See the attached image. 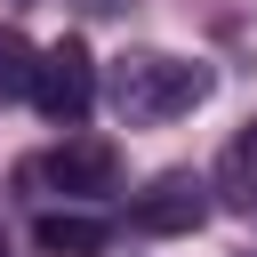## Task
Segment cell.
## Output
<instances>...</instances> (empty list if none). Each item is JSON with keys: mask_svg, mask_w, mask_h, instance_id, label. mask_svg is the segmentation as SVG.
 <instances>
[{"mask_svg": "<svg viewBox=\"0 0 257 257\" xmlns=\"http://www.w3.org/2000/svg\"><path fill=\"white\" fill-rule=\"evenodd\" d=\"M201 96H209V72L185 64V56L137 48V56L112 64V104H120V120H177V112H193Z\"/></svg>", "mask_w": 257, "mask_h": 257, "instance_id": "6da1fadb", "label": "cell"}, {"mask_svg": "<svg viewBox=\"0 0 257 257\" xmlns=\"http://www.w3.org/2000/svg\"><path fill=\"white\" fill-rule=\"evenodd\" d=\"M32 104H40L56 128H80V120H88V104H96V56H88V40H56V48L40 56Z\"/></svg>", "mask_w": 257, "mask_h": 257, "instance_id": "7a4b0ae2", "label": "cell"}, {"mask_svg": "<svg viewBox=\"0 0 257 257\" xmlns=\"http://www.w3.org/2000/svg\"><path fill=\"white\" fill-rule=\"evenodd\" d=\"M201 217H209V185L193 169H169V177H153L128 201V225L137 233H201Z\"/></svg>", "mask_w": 257, "mask_h": 257, "instance_id": "3957f363", "label": "cell"}, {"mask_svg": "<svg viewBox=\"0 0 257 257\" xmlns=\"http://www.w3.org/2000/svg\"><path fill=\"white\" fill-rule=\"evenodd\" d=\"M32 177L56 185V193H112V185H120V153H112L104 137H64Z\"/></svg>", "mask_w": 257, "mask_h": 257, "instance_id": "277c9868", "label": "cell"}, {"mask_svg": "<svg viewBox=\"0 0 257 257\" xmlns=\"http://www.w3.org/2000/svg\"><path fill=\"white\" fill-rule=\"evenodd\" d=\"M32 241H40V257H96V249H104V225L80 217V209H48V217L32 225Z\"/></svg>", "mask_w": 257, "mask_h": 257, "instance_id": "5b68a950", "label": "cell"}, {"mask_svg": "<svg viewBox=\"0 0 257 257\" xmlns=\"http://www.w3.org/2000/svg\"><path fill=\"white\" fill-rule=\"evenodd\" d=\"M217 193L241 201V209H257V120L225 145V161H217Z\"/></svg>", "mask_w": 257, "mask_h": 257, "instance_id": "8992f818", "label": "cell"}, {"mask_svg": "<svg viewBox=\"0 0 257 257\" xmlns=\"http://www.w3.org/2000/svg\"><path fill=\"white\" fill-rule=\"evenodd\" d=\"M32 72H40V48H32L16 24H0V104H8V96H32Z\"/></svg>", "mask_w": 257, "mask_h": 257, "instance_id": "52a82bcc", "label": "cell"}, {"mask_svg": "<svg viewBox=\"0 0 257 257\" xmlns=\"http://www.w3.org/2000/svg\"><path fill=\"white\" fill-rule=\"evenodd\" d=\"M0 257H8V233H0Z\"/></svg>", "mask_w": 257, "mask_h": 257, "instance_id": "ba28073f", "label": "cell"}]
</instances>
